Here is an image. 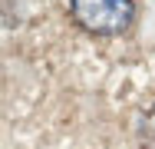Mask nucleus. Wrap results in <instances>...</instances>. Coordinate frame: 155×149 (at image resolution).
Listing matches in <instances>:
<instances>
[{
	"mask_svg": "<svg viewBox=\"0 0 155 149\" xmlns=\"http://www.w3.org/2000/svg\"><path fill=\"white\" fill-rule=\"evenodd\" d=\"M73 17L89 33H122L135 10L132 0H73Z\"/></svg>",
	"mask_w": 155,
	"mask_h": 149,
	"instance_id": "obj_1",
	"label": "nucleus"
}]
</instances>
